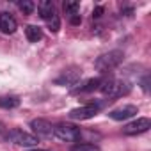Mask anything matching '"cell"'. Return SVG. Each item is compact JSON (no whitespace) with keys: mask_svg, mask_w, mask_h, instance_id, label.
Listing matches in <instances>:
<instances>
[{"mask_svg":"<svg viewBox=\"0 0 151 151\" xmlns=\"http://www.w3.org/2000/svg\"><path fill=\"white\" fill-rule=\"evenodd\" d=\"M123 57L124 53L121 50H112V52H107L103 55H100L96 60H94V68L101 73H109L112 69H116L121 62H123Z\"/></svg>","mask_w":151,"mask_h":151,"instance_id":"1","label":"cell"},{"mask_svg":"<svg viewBox=\"0 0 151 151\" xmlns=\"http://www.w3.org/2000/svg\"><path fill=\"white\" fill-rule=\"evenodd\" d=\"M130 89H132V86L128 82H124V80H112V78L101 80V86H100V91L105 96H109V98H121V96L128 94Z\"/></svg>","mask_w":151,"mask_h":151,"instance_id":"2","label":"cell"},{"mask_svg":"<svg viewBox=\"0 0 151 151\" xmlns=\"http://www.w3.org/2000/svg\"><path fill=\"white\" fill-rule=\"evenodd\" d=\"M6 139L9 140V142H13V144H16V146H22V147H34V146H37V137L36 135H32V133H29V132H23V130H11L7 135H6Z\"/></svg>","mask_w":151,"mask_h":151,"instance_id":"3","label":"cell"},{"mask_svg":"<svg viewBox=\"0 0 151 151\" xmlns=\"http://www.w3.org/2000/svg\"><path fill=\"white\" fill-rule=\"evenodd\" d=\"M53 135L62 142H75L80 139V128L68 123H59L57 126H53Z\"/></svg>","mask_w":151,"mask_h":151,"instance_id":"4","label":"cell"},{"mask_svg":"<svg viewBox=\"0 0 151 151\" xmlns=\"http://www.w3.org/2000/svg\"><path fill=\"white\" fill-rule=\"evenodd\" d=\"M82 77V68L78 66H69L60 71V75L53 80L55 86H75Z\"/></svg>","mask_w":151,"mask_h":151,"instance_id":"5","label":"cell"},{"mask_svg":"<svg viewBox=\"0 0 151 151\" xmlns=\"http://www.w3.org/2000/svg\"><path fill=\"white\" fill-rule=\"evenodd\" d=\"M100 109H101V103H89V105H84L78 109H73L68 116H69V119H75V121H86V119L94 117Z\"/></svg>","mask_w":151,"mask_h":151,"instance_id":"6","label":"cell"},{"mask_svg":"<svg viewBox=\"0 0 151 151\" xmlns=\"http://www.w3.org/2000/svg\"><path fill=\"white\" fill-rule=\"evenodd\" d=\"M151 128V119L149 117H137L135 121L128 123L124 128H123V133L124 135H139V133H144Z\"/></svg>","mask_w":151,"mask_h":151,"instance_id":"7","label":"cell"},{"mask_svg":"<svg viewBox=\"0 0 151 151\" xmlns=\"http://www.w3.org/2000/svg\"><path fill=\"white\" fill-rule=\"evenodd\" d=\"M135 114H139V109L135 105H124V107H119V109H114L109 112V117L114 119V121H126L130 117H133Z\"/></svg>","mask_w":151,"mask_h":151,"instance_id":"8","label":"cell"},{"mask_svg":"<svg viewBox=\"0 0 151 151\" xmlns=\"http://www.w3.org/2000/svg\"><path fill=\"white\" fill-rule=\"evenodd\" d=\"M30 128H32L36 137H50V135H53V126L46 119H32Z\"/></svg>","mask_w":151,"mask_h":151,"instance_id":"9","label":"cell"},{"mask_svg":"<svg viewBox=\"0 0 151 151\" xmlns=\"http://www.w3.org/2000/svg\"><path fill=\"white\" fill-rule=\"evenodd\" d=\"M16 29H18V23H16V20L9 13H0V32L14 34Z\"/></svg>","mask_w":151,"mask_h":151,"instance_id":"10","label":"cell"},{"mask_svg":"<svg viewBox=\"0 0 151 151\" xmlns=\"http://www.w3.org/2000/svg\"><path fill=\"white\" fill-rule=\"evenodd\" d=\"M101 86V78H89V80H86L84 84H80L78 87H75L71 93L73 94H78V93H91V91H94V89H98Z\"/></svg>","mask_w":151,"mask_h":151,"instance_id":"11","label":"cell"},{"mask_svg":"<svg viewBox=\"0 0 151 151\" xmlns=\"http://www.w3.org/2000/svg\"><path fill=\"white\" fill-rule=\"evenodd\" d=\"M25 36L30 43H37V41L43 39V30L37 25H27L25 27Z\"/></svg>","mask_w":151,"mask_h":151,"instance_id":"12","label":"cell"},{"mask_svg":"<svg viewBox=\"0 0 151 151\" xmlns=\"http://www.w3.org/2000/svg\"><path fill=\"white\" fill-rule=\"evenodd\" d=\"M37 9H39V14H41V18H43V20H46V18L55 11L52 0H41V2L37 4Z\"/></svg>","mask_w":151,"mask_h":151,"instance_id":"13","label":"cell"},{"mask_svg":"<svg viewBox=\"0 0 151 151\" xmlns=\"http://www.w3.org/2000/svg\"><path fill=\"white\" fill-rule=\"evenodd\" d=\"M18 105H20L18 96H0V109L11 110V109H16Z\"/></svg>","mask_w":151,"mask_h":151,"instance_id":"14","label":"cell"},{"mask_svg":"<svg viewBox=\"0 0 151 151\" xmlns=\"http://www.w3.org/2000/svg\"><path fill=\"white\" fill-rule=\"evenodd\" d=\"M45 22H46V25H48L50 32H53V34H55V32H59V29H60V18H59V14H57L55 11H53V13H52Z\"/></svg>","mask_w":151,"mask_h":151,"instance_id":"15","label":"cell"},{"mask_svg":"<svg viewBox=\"0 0 151 151\" xmlns=\"http://www.w3.org/2000/svg\"><path fill=\"white\" fill-rule=\"evenodd\" d=\"M62 9H64V13H66V14L73 16V14H77V13H78L80 4H78V2H73V0H66V2L62 4Z\"/></svg>","mask_w":151,"mask_h":151,"instance_id":"16","label":"cell"},{"mask_svg":"<svg viewBox=\"0 0 151 151\" xmlns=\"http://www.w3.org/2000/svg\"><path fill=\"white\" fill-rule=\"evenodd\" d=\"M18 7H20V11L23 14H32L36 6H34L32 0H22V2H18Z\"/></svg>","mask_w":151,"mask_h":151,"instance_id":"17","label":"cell"},{"mask_svg":"<svg viewBox=\"0 0 151 151\" xmlns=\"http://www.w3.org/2000/svg\"><path fill=\"white\" fill-rule=\"evenodd\" d=\"M71 151H100V147L96 144H89V142H82V144H77L73 146Z\"/></svg>","mask_w":151,"mask_h":151,"instance_id":"18","label":"cell"},{"mask_svg":"<svg viewBox=\"0 0 151 151\" xmlns=\"http://www.w3.org/2000/svg\"><path fill=\"white\" fill-rule=\"evenodd\" d=\"M69 22H71L73 25H80L82 18H80V14H73V16H69Z\"/></svg>","mask_w":151,"mask_h":151,"instance_id":"19","label":"cell"},{"mask_svg":"<svg viewBox=\"0 0 151 151\" xmlns=\"http://www.w3.org/2000/svg\"><path fill=\"white\" fill-rule=\"evenodd\" d=\"M103 14V7H96L94 11H93V18H100Z\"/></svg>","mask_w":151,"mask_h":151,"instance_id":"20","label":"cell"},{"mask_svg":"<svg viewBox=\"0 0 151 151\" xmlns=\"http://www.w3.org/2000/svg\"><path fill=\"white\" fill-rule=\"evenodd\" d=\"M2 128H4V126H2V123H0V133H2Z\"/></svg>","mask_w":151,"mask_h":151,"instance_id":"21","label":"cell"},{"mask_svg":"<svg viewBox=\"0 0 151 151\" xmlns=\"http://www.w3.org/2000/svg\"><path fill=\"white\" fill-rule=\"evenodd\" d=\"M32 151H43V149H32Z\"/></svg>","mask_w":151,"mask_h":151,"instance_id":"22","label":"cell"}]
</instances>
